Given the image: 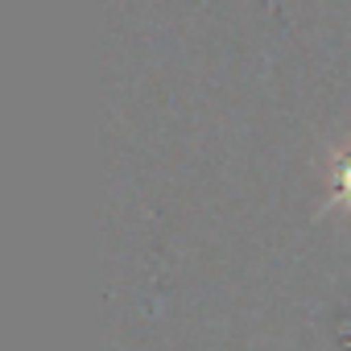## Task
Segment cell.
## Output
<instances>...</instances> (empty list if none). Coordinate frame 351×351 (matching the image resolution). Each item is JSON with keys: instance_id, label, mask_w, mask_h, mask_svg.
Returning <instances> with one entry per match:
<instances>
[{"instance_id": "cell-1", "label": "cell", "mask_w": 351, "mask_h": 351, "mask_svg": "<svg viewBox=\"0 0 351 351\" xmlns=\"http://www.w3.org/2000/svg\"><path fill=\"white\" fill-rule=\"evenodd\" d=\"M339 191H343V195H351V165L339 173Z\"/></svg>"}]
</instances>
